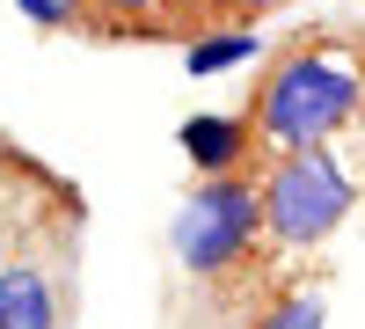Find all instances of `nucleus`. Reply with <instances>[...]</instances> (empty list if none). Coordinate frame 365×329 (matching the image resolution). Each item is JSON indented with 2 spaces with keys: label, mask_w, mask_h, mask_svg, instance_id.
Returning a JSON list of instances; mask_svg holds the SVG:
<instances>
[{
  "label": "nucleus",
  "mask_w": 365,
  "mask_h": 329,
  "mask_svg": "<svg viewBox=\"0 0 365 329\" xmlns=\"http://www.w3.org/2000/svg\"><path fill=\"white\" fill-rule=\"evenodd\" d=\"M182 8H197V0H88V15H103V22H117V29H146L154 15H182Z\"/></svg>",
  "instance_id": "obj_8"
},
{
  "label": "nucleus",
  "mask_w": 365,
  "mask_h": 329,
  "mask_svg": "<svg viewBox=\"0 0 365 329\" xmlns=\"http://www.w3.org/2000/svg\"><path fill=\"white\" fill-rule=\"evenodd\" d=\"M227 15H270V8H292V0H220Z\"/></svg>",
  "instance_id": "obj_10"
},
{
  "label": "nucleus",
  "mask_w": 365,
  "mask_h": 329,
  "mask_svg": "<svg viewBox=\"0 0 365 329\" xmlns=\"http://www.w3.org/2000/svg\"><path fill=\"white\" fill-rule=\"evenodd\" d=\"M15 8L37 22V29H73V22H88V0H15Z\"/></svg>",
  "instance_id": "obj_9"
},
{
  "label": "nucleus",
  "mask_w": 365,
  "mask_h": 329,
  "mask_svg": "<svg viewBox=\"0 0 365 329\" xmlns=\"http://www.w3.org/2000/svg\"><path fill=\"white\" fill-rule=\"evenodd\" d=\"M168 242H175V263H182L190 278H227V271H241V263L256 256V242H263V183H256L249 168L205 176V183L182 198Z\"/></svg>",
  "instance_id": "obj_3"
},
{
  "label": "nucleus",
  "mask_w": 365,
  "mask_h": 329,
  "mask_svg": "<svg viewBox=\"0 0 365 329\" xmlns=\"http://www.w3.org/2000/svg\"><path fill=\"white\" fill-rule=\"evenodd\" d=\"M0 329H58V285L44 263H0Z\"/></svg>",
  "instance_id": "obj_5"
},
{
  "label": "nucleus",
  "mask_w": 365,
  "mask_h": 329,
  "mask_svg": "<svg viewBox=\"0 0 365 329\" xmlns=\"http://www.w3.org/2000/svg\"><path fill=\"white\" fill-rule=\"evenodd\" d=\"M322 315H329L322 293H278V300H270L249 329H322Z\"/></svg>",
  "instance_id": "obj_7"
},
{
  "label": "nucleus",
  "mask_w": 365,
  "mask_h": 329,
  "mask_svg": "<svg viewBox=\"0 0 365 329\" xmlns=\"http://www.w3.org/2000/svg\"><path fill=\"white\" fill-rule=\"evenodd\" d=\"M175 139H182L197 176H234V168H249L256 125H249V110H197V117H182Z\"/></svg>",
  "instance_id": "obj_4"
},
{
  "label": "nucleus",
  "mask_w": 365,
  "mask_h": 329,
  "mask_svg": "<svg viewBox=\"0 0 365 329\" xmlns=\"http://www.w3.org/2000/svg\"><path fill=\"white\" fill-rule=\"evenodd\" d=\"M256 183H263V242L278 256L322 249L358 213V183L329 146H285V154H270Z\"/></svg>",
  "instance_id": "obj_2"
},
{
  "label": "nucleus",
  "mask_w": 365,
  "mask_h": 329,
  "mask_svg": "<svg viewBox=\"0 0 365 329\" xmlns=\"http://www.w3.org/2000/svg\"><path fill=\"white\" fill-rule=\"evenodd\" d=\"M249 59H263V37L249 22H234V29H205V37L182 44V74H190V81H220L234 66H249Z\"/></svg>",
  "instance_id": "obj_6"
},
{
  "label": "nucleus",
  "mask_w": 365,
  "mask_h": 329,
  "mask_svg": "<svg viewBox=\"0 0 365 329\" xmlns=\"http://www.w3.org/2000/svg\"><path fill=\"white\" fill-rule=\"evenodd\" d=\"M365 117V59H351L344 44H299L263 74L249 125L256 146L285 154V146H329L344 125Z\"/></svg>",
  "instance_id": "obj_1"
}]
</instances>
